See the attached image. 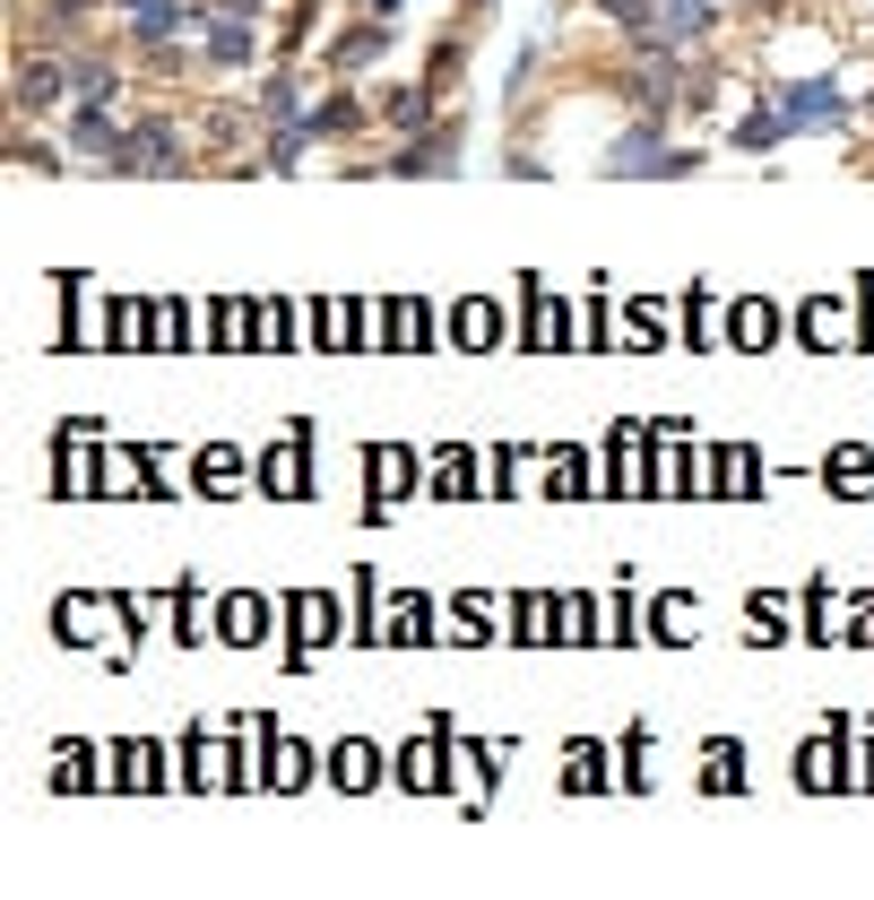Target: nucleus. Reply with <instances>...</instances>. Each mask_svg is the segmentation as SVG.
Listing matches in <instances>:
<instances>
[{
    "label": "nucleus",
    "mask_w": 874,
    "mask_h": 900,
    "mask_svg": "<svg viewBox=\"0 0 874 900\" xmlns=\"http://www.w3.org/2000/svg\"><path fill=\"white\" fill-rule=\"evenodd\" d=\"M727 338H736V347H771L779 312H771V303H736V329H727Z\"/></svg>",
    "instance_id": "nucleus-1"
},
{
    "label": "nucleus",
    "mask_w": 874,
    "mask_h": 900,
    "mask_svg": "<svg viewBox=\"0 0 874 900\" xmlns=\"http://www.w3.org/2000/svg\"><path fill=\"white\" fill-rule=\"evenodd\" d=\"M372 771H381L372 745H338V753H329V779H338V788H372Z\"/></svg>",
    "instance_id": "nucleus-2"
},
{
    "label": "nucleus",
    "mask_w": 874,
    "mask_h": 900,
    "mask_svg": "<svg viewBox=\"0 0 874 900\" xmlns=\"http://www.w3.org/2000/svg\"><path fill=\"white\" fill-rule=\"evenodd\" d=\"M451 329H460V347H494V338H503L494 303H460V321H451Z\"/></svg>",
    "instance_id": "nucleus-3"
},
{
    "label": "nucleus",
    "mask_w": 874,
    "mask_h": 900,
    "mask_svg": "<svg viewBox=\"0 0 874 900\" xmlns=\"http://www.w3.org/2000/svg\"><path fill=\"white\" fill-rule=\"evenodd\" d=\"M295 442H304V433H295ZM295 442L260 459V485H286V494H304V459H295Z\"/></svg>",
    "instance_id": "nucleus-4"
},
{
    "label": "nucleus",
    "mask_w": 874,
    "mask_h": 900,
    "mask_svg": "<svg viewBox=\"0 0 874 900\" xmlns=\"http://www.w3.org/2000/svg\"><path fill=\"white\" fill-rule=\"evenodd\" d=\"M831 338H849L840 303H805V347H831Z\"/></svg>",
    "instance_id": "nucleus-5"
},
{
    "label": "nucleus",
    "mask_w": 874,
    "mask_h": 900,
    "mask_svg": "<svg viewBox=\"0 0 874 900\" xmlns=\"http://www.w3.org/2000/svg\"><path fill=\"white\" fill-rule=\"evenodd\" d=\"M390 312H399V321H390V338H399V347H424V338H433V321H424V303H390Z\"/></svg>",
    "instance_id": "nucleus-6"
},
{
    "label": "nucleus",
    "mask_w": 874,
    "mask_h": 900,
    "mask_svg": "<svg viewBox=\"0 0 874 900\" xmlns=\"http://www.w3.org/2000/svg\"><path fill=\"white\" fill-rule=\"evenodd\" d=\"M200 485H217V494H234V485H243V468H234L225 450H200Z\"/></svg>",
    "instance_id": "nucleus-7"
},
{
    "label": "nucleus",
    "mask_w": 874,
    "mask_h": 900,
    "mask_svg": "<svg viewBox=\"0 0 874 900\" xmlns=\"http://www.w3.org/2000/svg\"><path fill=\"white\" fill-rule=\"evenodd\" d=\"M797 771H805V788H831V779H840V753H831V745H805Z\"/></svg>",
    "instance_id": "nucleus-8"
},
{
    "label": "nucleus",
    "mask_w": 874,
    "mask_h": 900,
    "mask_svg": "<svg viewBox=\"0 0 874 900\" xmlns=\"http://www.w3.org/2000/svg\"><path fill=\"white\" fill-rule=\"evenodd\" d=\"M304 771H312V762H304V745H268V779H286V788H295Z\"/></svg>",
    "instance_id": "nucleus-9"
},
{
    "label": "nucleus",
    "mask_w": 874,
    "mask_h": 900,
    "mask_svg": "<svg viewBox=\"0 0 874 900\" xmlns=\"http://www.w3.org/2000/svg\"><path fill=\"white\" fill-rule=\"evenodd\" d=\"M260 624H268V615H260V606H252V598H243V606H225V632H234V641H252Z\"/></svg>",
    "instance_id": "nucleus-10"
}]
</instances>
